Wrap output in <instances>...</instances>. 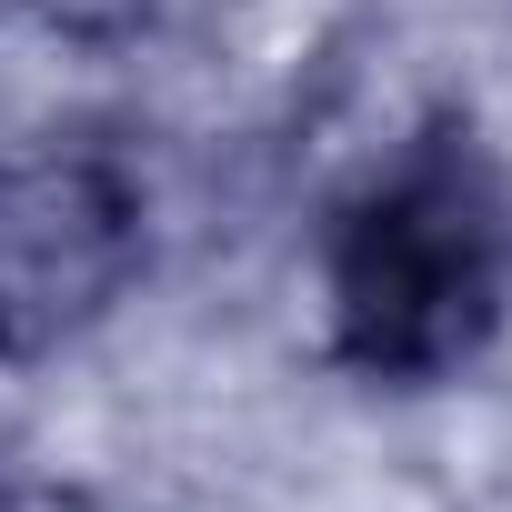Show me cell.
I'll list each match as a JSON object with an SVG mask.
<instances>
[{
	"label": "cell",
	"mask_w": 512,
	"mask_h": 512,
	"mask_svg": "<svg viewBox=\"0 0 512 512\" xmlns=\"http://www.w3.org/2000/svg\"><path fill=\"white\" fill-rule=\"evenodd\" d=\"M502 302H512L502 171L462 121H422L332 211V241H322L332 352L362 382L422 392V382H452L502 332Z\"/></svg>",
	"instance_id": "obj_1"
},
{
	"label": "cell",
	"mask_w": 512,
	"mask_h": 512,
	"mask_svg": "<svg viewBox=\"0 0 512 512\" xmlns=\"http://www.w3.org/2000/svg\"><path fill=\"white\" fill-rule=\"evenodd\" d=\"M0 512H21V492H11V482H0Z\"/></svg>",
	"instance_id": "obj_4"
},
{
	"label": "cell",
	"mask_w": 512,
	"mask_h": 512,
	"mask_svg": "<svg viewBox=\"0 0 512 512\" xmlns=\"http://www.w3.org/2000/svg\"><path fill=\"white\" fill-rule=\"evenodd\" d=\"M141 11L151 0H31V21H51L71 41H121V31H141Z\"/></svg>",
	"instance_id": "obj_3"
},
{
	"label": "cell",
	"mask_w": 512,
	"mask_h": 512,
	"mask_svg": "<svg viewBox=\"0 0 512 512\" xmlns=\"http://www.w3.org/2000/svg\"><path fill=\"white\" fill-rule=\"evenodd\" d=\"M11 11H31V0H0V21H11Z\"/></svg>",
	"instance_id": "obj_5"
},
{
	"label": "cell",
	"mask_w": 512,
	"mask_h": 512,
	"mask_svg": "<svg viewBox=\"0 0 512 512\" xmlns=\"http://www.w3.org/2000/svg\"><path fill=\"white\" fill-rule=\"evenodd\" d=\"M141 181L101 141L0 151V362L81 342L141 272Z\"/></svg>",
	"instance_id": "obj_2"
}]
</instances>
